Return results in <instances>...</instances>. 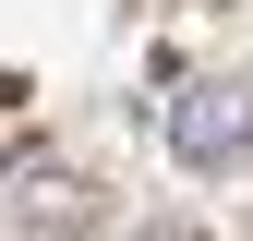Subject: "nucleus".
Returning <instances> with one entry per match:
<instances>
[{
    "mask_svg": "<svg viewBox=\"0 0 253 241\" xmlns=\"http://www.w3.org/2000/svg\"><path fill=\"white\" fill-rule=\"evenodd\" d=\"M169 157L193 169V181H217V169L253 157V84H241V73H205V84L169 97Z\"/></svg>",
    "mask_w": 253,
    "mask_h": 241,
    "instance_id": "nucleus-1",
    "label": "nucleus"
},
{
    "mask_svg": "<svg viewBox=\"0 0 253 241\" xmlns=\"http://www.w3.org/2000/svg\"><path fill=\"white\" fill-rule=\"evenodd\" d=\"M24 217L37 229H84V181H24Z\"/></svg>",
    "mask_w": 253,
    "mask_h": 241,
    "instance_id": "nucleus-2",
    "label": "nucleus"
},
{
    "mask_svg": "<svg viewBox=\"0 0 253 241\" xmlns=\"http://www.w3.org/2000/svg\"><path fill=\"white\" fill-rule=\"evenodd\" d=\"M145 241H193V229H145Z\"/></svg>",
    "mask_w": 253,
    "mask_h": 241,
    "instance_id": "nucleus-3",
    "label": "nucleus"
}]
</instances>
